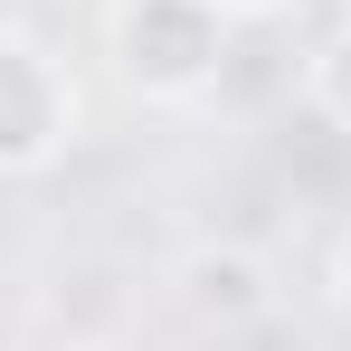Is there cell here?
<instances>
[{
	"label": "cell",
	"instance_id": "cell-3",
	"mask_svg": "<svg viewBox=\"0 0 351 351\" xmlns=\"http://www.w3.org/2000/svg\"><path fill=\"white\" fill-rule=\"evenodd\" d=\"M171 285H180V313L209 323V332H256L276 313V285H266V266L247 247H190L171 266Z\"/></svg>",
	"mask_w": 351,
	"mask_h": 351
},
{
	"label": "cell",
	"instance_id": "cell-6",
	"mask_svg": "<svg viewBox=\"0 0 351 351\" xmlns=\"http://www.w3.org/2000/svg\"><path fill=\"white\" fill-rule=\"evenodd\" d=\"M332 285H342V304H351V237H342V256H332Z\"/></svg>",
	"mask_w": 351,
	"mask_h": 351
},
{
	"label": "cell",
	"instance_id": "cell-1",
	"mask_svg": "<svg viewBox=\"0 0 351 351\" xmlns=\"http://www.w3.org/2000/svg\"><path fill=\"white\" fill-rule=\"evenodd\" d=\"M228 10L219 0H114V66L133 95L152 105H190L219 86L228 66Z\"/></svg>",
	"mask_w": 351,
	"mask_h": 351
},
{
	"label": "cell",
	"instance_id": "cell-2",
	"mask_svg": "<svg viewBox=\"0 0 351 351\" xmlns=\"http://www.w3.org/2000/svg\"><path fill=\"white\" fill-rule=\"evenodd\" d=\"M66 123H76V95H66L58 58L19 29H0V171H38L58 162Z\"/></svg>",
	"mask_w": 351,
	"mask_h": 351
},
{
	"label": "cell",
	"instance_id": "cell-4",
	"mask_svg": "<svg viewBox=\"0 0 351 351\" xmlns=\"http://www.w3.org/2000/svg\"><path fill=\"white\" fill-rule=\"evenodd\" d=\"M304 105L332 123V133H351V19L313 48V58H304Z\"/></svg>",
	"mask_w": 351,
	"mask_h": 351
},
{
	"label": "cell",
	"instance_id": "cell-5",
	"mask_svg": "<svg viewBox=\"0 0 351 351\" xmlns=\"http://www.w3.org/2000/svg\"><path fill=\"white\" fill-rule=\"evenodd\" d=\"M228 19H276V10H294V0H219Z\"/></svg>",
	"mask_w": 351,
	"mask_h": 351
}]
</instances>
